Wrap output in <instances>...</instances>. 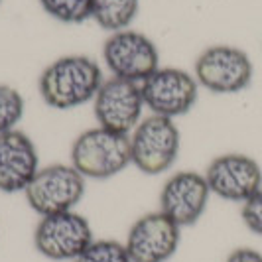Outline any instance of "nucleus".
Segmentation results:
<instances>
[{
	"mask_svg": "<svg viewBox=\"0 0 262 262\" xmlns=\"http://www.w3.org/2000/svg\"><path fill=\"white\" fill-rule=\"evenodd\" d=\"M241 219L252 235L262 236V187L241 205Z\"/></svg>",
	"mask_w": 262,
	"mask_h": 262,
	"instance_id": "18",
	"label": "nucleus"
},
{
	"mask_svg": "<svg viewBox=\"0 0 262 262\" xmlns=\"http://www.w3.org/2000/svg\"><path fill=\"white\" fill-rule=\"evenodd\" d=\"M87 189V180L71 164L39 168L24 191L28 205L39 217L75 211Z\"/></svg>",
	"mask_w": 262,
	"mask_h": 262,
	"instance_id": "4",
	"label": "nucleus"
},
{
	"mask_svg": "<svg viewBox=\"0 0 262 262\" xmlns=\"http://www.w3.org/2000/svg\"><path fill=\"white\" fill-rule=\"evenodd\" d=\"M199 87L215 95H235L252 83L254 66L241 48L217 43L199 53L193 67Z\"/></svg>",
	"mask_w": 262,
	"mask_h": 262,
	"instance_id": "5",
	"label": "nucleus"
},
{
	"mask_svg": "<svg viewBox=\"0 0 262 262\" xmlns=\"http://www.w3.org/2000/svg\"><path fill=\"white\" fill-rule=\"evenodd\" d=\"M103 81V69L89 55H63L41 71L38 91L48 106L71 111L91 103Z\"/></svg>",
	"mask_w": 262,
	"mask_h": 262,
	"instance_id": "1",
	"label": "nucleus"
},
{
	"mask_svg": "<svg viewBox=\"0 0 262 262\" xmlns=\"http://www.w3.org/2000/svg\"><path fill=\"white\" fill-rule=\"evenodd\" d=\"M225 262H262V252L250 247H238L229 252Z\"/></svg>",
	"mask_w": 262,
	"mask_h": 262,
	"instance_id": "19",
	"label": "nucleus"
},
{
	"mask_svg": "<svg viewBox=\"0 0 262 262\" xmlns=\"http://www.w3.org/2000/svg\"><path fill=\"white\" fill-rule=\"evenodd\" d=\"M75 262H130V256L124 243L115 238H95Z\"/></svg>",
	"mask_w": 262,
	"mask_h": 262,
	"instance_id": "17",
	"label": "nucleus"
},
{
	"mask_svg": "<svg viewBox=\"0 0 262 262\" xmlns=\"http://www.w3.org/2000/svg\"><path fill=\"white\" fill-rule=\"evenodd\" d=\"M39 170L38 148L22 130L0 134V191L24 193Z\"/></svg>",
	"mask_w": 262,
	"mask_h": 262,
	"instance_id": "13",
	"label": "nucleus"
},
{
	"mask_svg": "<svg viewBox=\"0 0 262 262\" xmlns=\"http://www.w3.org/2000/svg\"><path fill=\"white\" fill-rule=\"evenodd\" d=\"M26 101L22 93L12 85L0 83V134L16 130L18 122L24 117Z\"/></svg>",
	"mask_w": 262,
	"mask_h": 262,
	"instance_id": "16",
	"label": "nucleus"
},
{
	"mask_svg": "<svg viewBox=\"0 0 262 262\" xmlns=\"http://www.w3.org/2000/svg\"><path fill=\"white\" fill-rule=\"evenodd\" d=\"M71 166L85 180H108L132 166L130 138L101 126L81 132L71 144Z\"/></svg>",
	"mask_w": 262,
	"mask_h": 262,
	"instance_id": "2",
	"label": "nucleus"
},
{
	"mask_svg": "<svg viewBox=\"0 0 262 262\" xmlns=\"http://www.w3.org/2000/svg\"><path fill=\"white\" fill-rule=\"evenodd\" d=\"M144 105L152 115L176 118L187 115L199 97V83L195 75L180 67H158L140 83Z\"/></svg>",
	"mask_w": 262,
	"mask_h": 262,
	"instance_id": "8",
	"label": "nucleus"
},
{
	"mask_svg": "<svg viewBox=\"0 0 262 262\" xmlns=\"http://www.w3.org/2000/svg\"><path fill=\"white\" fill-rule=\"evenodd\" d=\"M39 6L63 24H81L93 18V0H39Z\"/></svg>",
	"mask_w": 262,
	"mask_h": 262,
	"instance_id": "15",
	"label": "nucleus"
},
{
	"mask_svg": "<svg viewBox=\"0 0 262 262\" xmlns=\"http://www.w3.org/2000/svg\"><path fill=\"white\" fill-rule=\"evenodd\" d=\"M140 10V0H93V20L115 34L128 30Z\"/></svg>",
	"mask_w": 262,
	"mask_h": 262,
	"instance_id": "14",
	"label": "nucleus"
},
{
	"mask_svg": "<svg viewBox=\"0 0 262 262\" xmlns=\"http://www.w3.org/2000/svg\"><path fill=\"white\" fill-rule=\"evenodd\" d=\"M211 189L203 173L184 170L171 173L160 191V211L176 225L193 227L209 205Z\"/></svg>",
	"mask_w": 262,
	"mask_h": 262,
	"instance_id": "12",
	"label": "nucleus"
},
{
	"mask_svg": "<svg viewBox=\"0 0 262 262\" xmlns=\"http://www.w3.org/2000/svg\"><path fill=\"white\" fill-rule=\"evenodd\" d=\"M103 59L113 77L142 83L160 67L156 43L142 32L120 30L111 34L103 46Z\"/></svg>",
	"mask_w": 262,
	"mask_h": 262,
	"instance_id": "7",
	"label": "nucleus"
},
{
	"mask_svg": "<svg viewBox=\"0 0 262 262\" xmlns=\"http://www.w3.org/2000/svg\"><path fill=\"white\" fill-rule=\"evenodd\" d=\"M144 106L138 83L111 77L103 81L93 99V115L97 126L128 136L142 120Z\"/></svg>",
	"mask_w": 262,
	"mask_h": 262,
	"instance_id": "9",
	"label": "nucleus"
},
{
	"mask_svg": "<svg viewBox=\"0 0 262 262\" xmlns=\"http://www.w3.org/2000/svg\"><path fill=\"white\" fill-rule=\"evenodd\" d=\"M128 138L132 166L146 176H160L171 170L182 146V134L173 118L160 115L142 118Z\"/></svg>",
	"mask_w": 262,
	"mask_h": 262,
	"instance_id": "3",
	"label": "nucleus"
},
{
	"mask_svg": "<svg viewBox=\"0 0 262 262\" xmlns=\"http://www.w3.org/2000/svg\"><path fill=\"white\" fill-rule=\"evenodd\" d=\"M0 2H2V0H0Z\"/></svg>",
	"mask_w": 262,
	"mask_h": 262,
	"instance_id": "20",
	"label": "nucleus"
},
{
	"mask_svg": "<svg viewBox=\"0 0 262 262\" xmlns=\"http://www.w3.org/2000/svg\"><path fill=\"white\" fill-rule=\"evenodd\" d=\"M95 241L93 227L77 211L41 217L34 231V247L53 262H75Z\"/></svg>",
	"mask_w": 262,
	"mask_h": 262,
	"instance_id": "6",
	"label": "nucleus"
},
{
	"mask_svg": "<svg viewBox=\"0 0 262 262\" xmlns=\"http://www.w3.org/2000/svg\"><path fill=\"white\" fill-rule=\"evenodd\" d=\"M203 176L209 184L211 195L241 205L262 187L260 164L238 152L221 154L211 160Z\"/></svg>",
	"mask_w": 262,
	"mask_h": 262,
	"instance_id": "11",
	"label": "nucleus"
},
{
	"mask_svg": "<svg viewBox=\"0 0 262 262\" xmlns=\"http://www.w3.org/2000/svg\"><path fill=\"white\" fill-rule=\"evenodd\" d=\"M180 241L182 227L158 209L132 223L124 247L130 262H168L178 252Z\"/></svg>",
	"mask_w": 262,
	"mask_h": 262,
	"instance_id": "10",
	"label": "nucleus"
}]
</instances>
